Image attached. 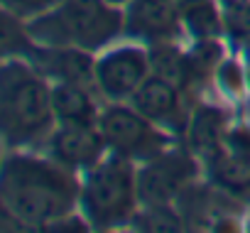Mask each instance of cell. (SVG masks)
Masks as SVG:
<instances>
[{
    "label": "cell",
    "instance_id": "1",
    "mask_svg": "<svg viewBox=\"0 0 250 233\" xmlns=\"http://www.w3.org/2000/svg\"><path fill=\"white\" fill-rule=\"evenodd\" d=\"M81 177L44 150H5L0 169V206L18 228L49 231L79 213Z\"/></svg>",
    "mask_w": 250,
    "mask_h": 233
},
{
    "label": "cell",
    "instance_id": "2",
    "mask_svg": "<svg viewBox=\"0 0 250 233\" xmlns=\"http://www.w3.org/2000/svg\"><path fill=\"white\" fill-rule=\"evenodd\" d=\"M57 128L52 81L25 57L0 69V135L5 150H44Z\"/></svg>",
    "mask_w": 250,
    "mask_h": 233
},
{
    "label": "cell",
    "instance_id": "3",
    "mask_svg": "<svg viewBox=\"0 0 250 233\" xmlns=\"http://www.w3.org/2000/svg\"><path fill=\"white\" fill-rule=\"evenodd\" d=\"M25 22L35 44L79 47L91 54L125 37L123 8H115L108 0H59L47 13Z\"/></svg>",
    "mask_w": 250,
    "mask_h": 233
},
{
    "label": "cell",
    "instance_id": "4",
    "mask_svg": "<svg viewBox=\"0 0 250 233\" xmlns=\"http://www.w3.org/2000/svg\"><path fill=\"white\" fill-rule=\"evenodd\" d=\"M140 206L138 165L133 160L108 152L96 167L81 174L79 213L86 218L91 231L133 226Z\"/></svg>",
    "mask_w": 250,
    "mask_h": 233
},
{
    "label": "cell",
    "instance_id": "5",
    "mask_svg": "<svg viewBox=\"0 0 250 233\" xmlns=\"http://www.w3.org/2000/svg\"><path fill=\"white\" fill-rule=\"evenodd\" d=\"M98 126L108 143V150L133 160L135 165H145L152 157H157L165 150L182 143L179 138H174L172 133L162 130L150 118H145L128 101L125 103H103Z\"/></svg>",
    "mask_w": 250,
    "mask_h": 233
},
{
    "label": "cell",
    "instance_id": "6",
    "mask_svg": "<svg viewBox=\"0 0 250 233\" xmlns=\"http://www.w3.org/2000/svg\"><path fill=\"white\" fill-rule=\"evenodd\" d=\"M204 174V162L184 145L165 150L145 165H138V187L143 206L177 204Z\"/></svg>",
    "mask_w": 250,
    "mask_h": 233
},
{
    "label": "cell",
    "instance_id": "7",
    "mask_svg": "<svg viewBox=\"0 0 250 233\" xmlns=\"http://www.w3.org/2000/svg\"><path fill=\"white\" fill-rule=\"evenodd\" d=\"M150 74V49L128 37L96 54V91L103 103L130 101Z\"/></svg>",
    "mask_w": 250,
    "mask_h": 233
},
{
    "label": "cell",
    "instance_id": "8",
    "mask_svg": "<svg viewBox=\"0 0 250 233\" xmlns=\"http://www.w3.org/2000/svg\"><path fill=\"white\" fill-rule=\"evenodd\" d=\"M125 37L145 47L187 37L179 0H130L123 8Z\"/></svg>",
    "mask_w": 250,
    "mask_h": 233
},
{
    "label": "cell",
    "instance_id": "9",
    "mask_svg": "<svg viewBox=\"0 0 250 233\" xmlns=\"http://www.w3.org/2000/svg\"><path fill=\"white\" fill-rule=\"evenodd\" d=\"M204 174L216 189L250 199V121L233 123L223 145L204 162Z\"/></svg>",
    "mask_w": 250,
    "mask_h": 233
},
{
    "label": "cell",
    "instance_id": "10",
    "mask_svg": "<svg viewBox=\"0 0 250 233\" xmlns=\"http://www.w3.org/2000/svg\"><path fill=\"white\" fill-rule=\"evenodd\" d=\"M128 103L135 106L145 118H150L162 130H167L174 138L184 140L194 101L179 86L150 74V79L135 91V96Z\"/></svg>",
    "mask_w": 250,
    "mask_h": 233
},
{
    "label": "cell",
    "instance_id": "11",
    "mask_svg": "<svg viewBox=\"0 0 250 233\" xmlns=\"http://www.w3.org/2000/svg\"><path fill=\"white\" fill-rule=\"evenodd\" d=\"M44 152L62 167L81 177L83 172L96 167L110 150L98 123H57L44 145Z\"/></svg>",
    "mask_w": 250,
    "mask_h": 233
},
{
    "label": "cell",
    "instance_id": "12",
    "mask_svg": "<svg viewBox=\"0 0 250 233\" xmlns=\"http://www.w3.org/2000/svg\"><path fill=\"white\" fill-rule=\"evenodd\" d=\"M230 128H233V110L230 108H226L218 101L194 98L189 126H187V133H184L182 143L201 162H206L223 145V140H226Z\"/></svg>",
    "mask_w": 250,
    "mask_h": 233
},
{
    "label": "cell",
    "instance_id": "13",
    "mask_svg": "<svg viewBox=\"0 0 250 233\" xmlns=\"http://www.w3.org/2000/svg\"><path fill=\"white\" fill-rule=\"evenodd\" d=\"M49 81H71L96 88V54L79 49V47H42L27 57Z\"/></svg>",
    "mask_w": 250,
    "mask_h": 233
},
{
    "label": "cell",
    "instance_id": "14",
    "mask_svg": "<svg viewBox=\"0 0 250 233\" xmlns=\"http://www.w3.org/2000/svg\"><path fill=\"white\" fill-rule=\"evenodd\" d=\"M52 103L57 123H98L103 110L96 88L71 81H52Z\"/></svg>",
    "mask_w": 250,
    "mask_h": 233
},
{
    "label": "cell",
    "instance_id": "15",
    "mask_svg": "<svg viewBox=\"0 0 250 233\" xmlns=\"http://www.w3.org/2000/svg\"><path fill=\"white\" fill-rule=\"evenodd\" d=\"M147 49H150L152 74L174 84V86H179L191 98H196L194 86H191V69H189L187 47H182V42H162V44H152Z\"/></svg>",
    "mask_w": 250,
    "mask_h": 233
},
{
    "label": "cell",
    "instance_id": "16",
    "mask_svg": "<svg viewBox=\"0 0 250 233\" xmlns=\"http://www.w3.org/2000/svg\"><path fill=\"white\" fill-rule=\"evenodd\" d=\"M182 22L189 40L226 37L221 0H187L182 3Z\"/></svg>",
    "mask_w": 250,
    "mask_h": 233
},
{
    "label": "cell",
    "instance_id": "17",
    "mask_svg": "<svg viewBox=\"0 0 250 233\" xmlns=\"http://www.w3.org/2000/svg\"><path fill=\"white\" fill-rule=\"evenodd\" d=\"M187 57H189V69H191V86H194V96H196L201 88L213 86L216 69L228 57V52H226L223 37L191 40V44L187 47Z\"/></svg>",
    "mask_w": 250,
    "mask_h": 233
},
{
    "label": "cell",
    "instance_id": "18",
    "mask_svg": "<svg viewBox=\"0 0 250 233\" xmlns=\"http://www.w3.org/2000/svg\"><path fill=\"white\" fill-rule=\"evenodd\" d=\"M213 91H218L223 98H228L233 103H240L250 96V84H248V74H245L240 54L238 57L228 54L221 62V66L216 69V76H213Z\"/></svg>",
    "mask_w": 250,
    "mask_h": 233
},
{
    "label": "cell",
    "instance_id": "19",
    "mask_svg": "<svg viewBox=\"0 0 250 233\" xmlns=\"http://www.w3.org/2000/svg\"><path fill=\"white\" fill-rule=\"evenodd\" d=\"M35 49V40L27 32V22L18 15L3 10V59L8 57H30Z\"/></svg>",
    "mask_w": 250,
    "mask_h": 233
},
{
    "label": "cell",
    "instance_id": "20",
    "mask_svg": "<svg viewBox=\"0 0 250 233\" xmlns=\"http://www.w3.org/2000/svg\"><path fill=\"white\" fill-rule=\"evenodd\" d=\"M226 40L233 44H245L250 40V0H221Z\"/></svg>",
    "mask_w": 250,
    "mask_h": 233
},
{
    "label": "cell",
    "instance_id": "21",
    "mask_svg": "<svg viewBox=\"0 0 250 233\" xmlns=\"http://www.w3.org/2000/svg\"><path fill=\"white\" fill-rule=\"evenodd\" d=\"M0 3H3V10L18 15L20 20H32L54 8L59 0H0Z\"/></svg>",
    "mask_w": 250,
    "mask_h": 233
},
{
    "label": "cell",
    "instance_id": "22",
    "mask_svg": "<svg viewBox=\"0 0 250 233\" xmlns=\"http://www.w3.org/2000/svg\"><path fill=\"white\" fill-rule=\"evenodd\" d=\"M240 59H243V66H245V74H248V84H250V40L245 44H240Z\"/></svg>",
    "mask_w": 250,
    "mask_h": 233
},
{
    "label": "cell",
    "instance_id": "23",
    "mask_svg": "<svg viewBox=\"0 0 250 233\" xmlns=\"http://www.w3.org/2000/svg\"><path fill=\"white\" fill-rule=\"evenodd\" d=\"M108 3H113L115 8H125V5L130 3V0H108Z\"/></svg>",
    "mask_w": 250,
    "mask_h": 233
}]
</instances>
